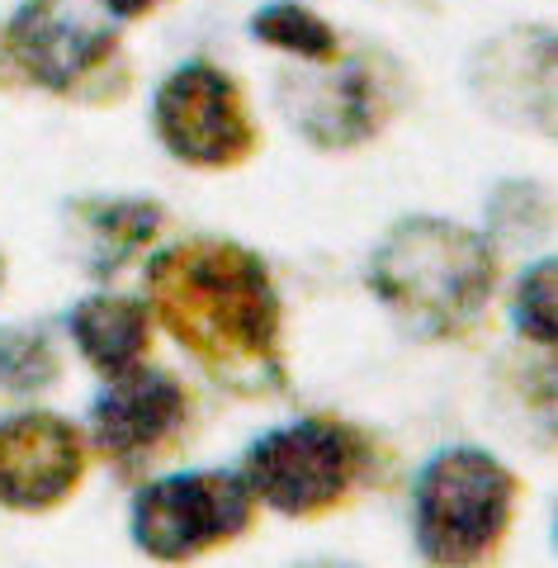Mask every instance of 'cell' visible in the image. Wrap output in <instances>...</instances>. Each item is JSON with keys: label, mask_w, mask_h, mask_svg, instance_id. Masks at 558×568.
Wrapping results in <instances>:
<instances>
[{"label": "cell", "mask_w": 558, "mask_h": 568, "mask_svg": "<svg viewBox=\"0 0 558 568\" xmlns=\"http://www.w3.org/2000/svg\"><path fill=\"white\" fill-rule=\"evenodd\" d=\"M256 497L246 493L242 474L232 469H200V474H171L138 488L129 507L133 545L156 564H185L204 549L237 540L251 526Z\"/></svg>", "instance_id": "5b68a950"}, {"label": "cell", "mask_w": 558, "mask_h": 568, "mask_svg": "<svg viewBox=\"0 0 558 568\" xmlns=\"http://www.w3.org/2000/svg\"><path fill=\"white\" fill-rule=\"evenodd\" d=\"M104 6H110L119 20H138V14H148V10H156L161 0H104Z\"/></svg>", "instance_id": "2e32d148"}, {"label": "cell", "mask_w": 558, "mask_h": 568, "mask_svg": "<svg viewBox=\"0 0 558 568\" xmlns=\"http://www.w3.org/2000/svg\"><path fill=\"white\" fill-rule=\"evenodd\" d=\"M71 252L85 275L110 280L133 252L161 233V204L152 200H81L67 209Z\"/></svg>", "instance_id": "8fae6325"}, {"label": "cell", "mask_w": 558, "mask_h": 568, "mask_svg": "<svg viewBox=\"0 0 558 568\" xmlns=\"http://www.w3.org/2000/svg\"><path fill=\"white\" fill-rule=\"evenodd\" d=\"M67 332L90 361V369H100L110 379L148 361L152 308L148 298H133V294H90L67 313Z\"/></svg>", "instance_id": "30bf717a"}, {"label": "cell", "mask_w": 558, "mask_h": 568, "mask_svg": "<svg viewBox=\"0 0 558 568\" xmlns=\"http://www.w3.org/2000/svg\"><path fill=\"white\" fill-rule=\"evenodd\" d=\"M369 290L422 342L469 332L497 290L493 242L436 213L393 223L369 256Z\"/></svg>", "instance_id": "7a4b0ae2"}, {"label": "cell", "mask_w": 558, "mask_h": 568, "mask_svg": "<svg viewBox=\"0 0 558 568\" xmlns=\"http://www.w3.org/2000/svg\"><path fill=\"white\" fill-rule=\"evenodd\" d=\"M554 275H558V265L554 256H539L535 265H526V275H520L516 284V294H511V323L516 332L526 336V342H539V346H554V336H558V290H554Z\"/></svg>", "instance_id": "9a60e30c"}, {"label": "cell", "mask_w": 558, "mask_h": 568, "mask_svg": "<svg viewBox=\"0 0 558 568\" xmlns=\"http://www.w3.org/2000/svg\"><path fill=\"white\" fill-rule=\"evenodd\" d=\"M369 446L336 417H298L256 436L242 455V484L280 517H322L346 503L365 474Z\"/></svg>", "instance_id": "277c9868"}, {"label": "cell", "mask_w": 558, "mask_h": 568, "mask_svg": "<svg viewBox=\"0 0 558 568\" xmlns=\"http://www.w3.org/2000/svg\"><path fill=\"white\" fill-rule=\"evenodd\" d=\"M156 138L185 166H237L256 148V123L242 85L223 67L194 58L175 67L152 100Z\"/></svg>", "instance_id": "8992f818"}, {"label": "cell", "mask_w": 558, "mask_h": 568, "mask_svg": "<svg viewBox=\"0 0 558 568\" xmlns=\"http://www.w3.org/2000/svg\"><path fill=\"white\" fill-rule=\"evenodd\" d=\"M62 375V361H58V346H52V332L48 327H33V323H14V327H0V388L6 394H43Z\"/></svg>", "instance_id": "5bb4252c"}, {"label": "cell", "mask_w": 558, "mask_h": 568, "mask_svg": "<svg viewBox=\"0 0 558 568\" xmlns=\"http://www.w3.org/2000/svg\"><path fill=\"white\" fill-rule=\"evenodd\" d=\"M251 39L265 48L294 52V58L313 62V67L336 62V52H341L336 29L322 20V14H313L308 6H298V0H270V6H261L251 14Z\"/></svg>", "instance_id": "4fadbf2b"}, {"label": "cell", "mask_w": 558, "mask_h": 568, "mask_svg": "<svg viewBox=\"0 0 558 568\" xmlns=\"http://www.w3.org/2000/svg\"><path fill=\"white\" fill-rule=\"evenodd\" d=\"M123 20L104 0H24L6 24V52L43 91H71L119 43Z\"/></svg>", "instance_id": "52a82bcc"}, {"label": "cell", "mask_w": 558, "mask_h": 568, "mask_svg": "<svg viewBox=\"0 0 558 568\" xmlns=\"http://www.w3.org/2000/svg\"><path fill=\"white\" fill-rule=\"evenodd\" d=\"M190 422V394L171 369L133 365L123 375H110V384L95 394L85 417V436L95 440L104 459H138L185 432Z\"/></svg>", "instance_id": "9c48e42d"}, {"label": "cell", "mask_w": 558, "mask_h": 568, "mask_svg": "<svg viewBox=\"0 0 558 568\" xmlns=\"http://www.w3.org/2000/svg\"><path fill=\"white\" fill-rule=\"evenodd\" d=\"M290 114L298 119V129L313 142H327V148H346V142H365L374 133V95L365 71H336L327 81H313L303 91L298 104H290Z\"/></svg>", "instance_id": "7c38bea8"}, {"label": "cell", "mask_w": 558, "mask_h": 568, "mask_svg": "<svg viewBox=\"0 0 558 568\" xmlns=\"http://www.w3.org/2000/svg\"><path fill=\"white\" fill-rule=\"evenodd\" d=\"M0 280H6V261H0Z\"/></svg>", "instance_id": "e0dca14e"}, {"label": "cell", "mask_w": 558, "mask_h": 568, "mask_svg": "<svg viewBox=\"0 0 558 568\" xmlns=\"http://www.w3.org/2000/svg\"><path fill=\"white\" fill-rule=\"evenodd\" d=\"M516 511V474L478 446H445L422 465L412 521L426 564H478L501 545Z\"/></svg>", "instance_id": "3957f363"}, {"label": "cell", "mask_w": 558, "mask_h": 568, "mask_svg": "<svg viewBox=\"0 0 558 568\" xmlns=\"http://www.w3.org/2000/svg\"><path fill=\"white\" fill-rule=\"evenodd\" d=\"M148 308L219 384L280 388V294L270 265L242 242L200 237L156 252Z\"/></svg>", "instance_id": "6da1fadb"}, {"label": "cell", "mask_w": 558, "mask_h": 568, "mask_svg": "<svg viewBox=\"0 0 558 568\" xmlns=\"http://www.w3.org/2000/svg\"><path fill=\"white\" fill-rule=\"evenodd\" d=\"M81 474L85 440L67 417L43 407L0 417V507L48 511L77 493Z\"/></svg>", "instance_id": "ba28073f"}]
</instances>
